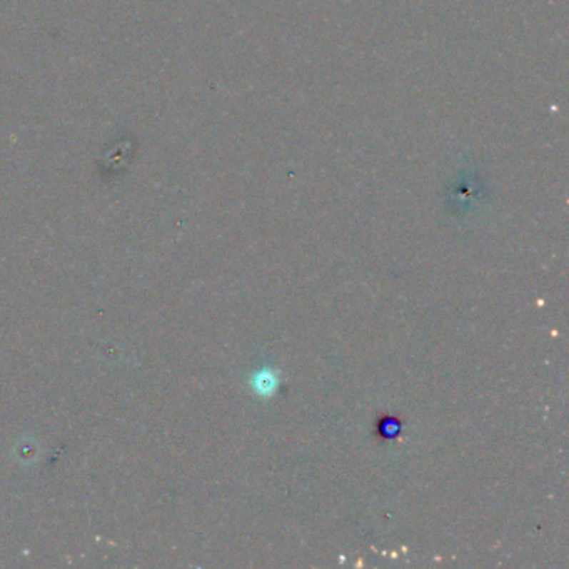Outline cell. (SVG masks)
<instances>
[{
    "mask_svg": "<svg viewBox=\"0 0 569 569\" xmlns=\"http://www.w3.org/2000/svg\"><path fill=\"white\" fill-rule=\"evenodd\" d=\"M277 384H279V378H277V373H274L272 369L262 368L256 371L251 378L252 389L261 398H271L277 389Z\"/></svg>",
    "mask_w": 569,
    "mask_h": 569,
    "instance_id": "obj_1",
    "label": "cell"
},
{
    "mask_svg": "<svg viewBox=\"0 0 569 569\" xmlns=\"http://www.w3.org/2000/svg\"><path fill=\"white\" fill-rule=\"evenodd\" d=\"M379 433L383 434L386 439L398 438L399 433H401V423H399L398 419H393V418H388V419L381 421Z\"/></svg>",
    "mask_w": 569,
    "mask_h": 569,
    "instance_id": "obj_2",
    "label": "cell"
}]
</instances>
